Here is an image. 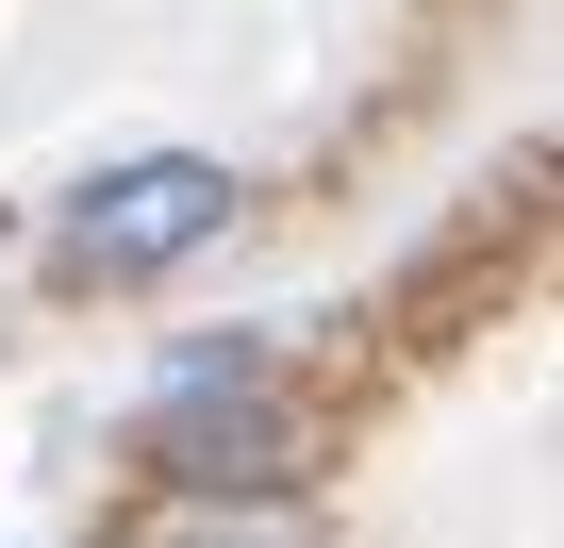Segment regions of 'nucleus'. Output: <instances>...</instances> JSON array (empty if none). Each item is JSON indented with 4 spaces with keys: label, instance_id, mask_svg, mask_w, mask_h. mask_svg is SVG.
Returning <instances> with one entry per match:
<instances>
[{
    "label": "nucleus",
    "instance_id": "obj_1",
    "mask_svg": "<svg viewBox=\"0 0 564 548\" xmlns=\"http://www.w3.org/2000/svg\"><path fill=\"white\" fill-rule=\"evenodd\" d=\"M216 233H232V166L216 150H133V166H100L67 200V266L84 283H166V266L216 249Z\"/></svg>",
    "mask_w": 564,
    "mask_h": 548
},
{
    "label": "nucleus",
    "instance_id": "obj_2",
    "mask_svg": "<svg viewBox=\"0 0 564 548\" xmlns=\"http://www.w3.org/2000/svg\"><path fill=\"white\" fill-rule=\"evenodd\" d=\"M150 465L199 482V498H265V482H300V416L265 399V366L199 350V366L166 383V416H150Z\"/></svg>",
    "mask_w": 564,
    "mask_h": 548
},
{
    "label": "nucleus",
    "instance_id": "obj_3",
    "mask_svg": "<svg viewBox=\"0 0 564 548\" xmlns=\"http://www.w3.org/2000/svg\"><path fill=\"white\" fill-rule=\"evenodd\" d=\"M183 548H282V531H232V515H216V531H183Z\"/></svg>",
    "mask_w": 564,
    "mask_h": 548
}]
</instances>
